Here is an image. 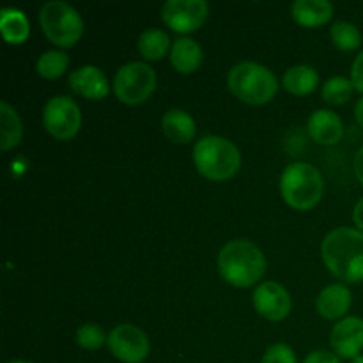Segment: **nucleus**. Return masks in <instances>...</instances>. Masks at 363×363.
<instances>
[{"label":"nucleus","instance_id":"423d86ee","mask_svg":"<svg viewBox=\"0 0 363 363\" xmlns=\"http://www.w3.org/2000/svg\"><path fill=\"white\" fill-rule=\"evenodd\" d=\"M39 25L50 43L60 48H71L84 34V20L69 4L50 0L39 11Z\"/></svg>","mask_w":363,"mask_h":363},{"label":"nucleus","instance_id":"393cba45","mask_svg":"<svg viewBox=\"0 0 363 363\" xmlns=\"http://www.w3.org/2000/svg\"><path fill=\"white\" fill-rule=\"evenodd\" d=\"M354 85L351 78L346 77H333L325 82L321 89V96L330 105H344L353 98Z\"/></svg>","mask_w":363,"mask_h":363},{"label":"nucleus","instance_id":"a211bd4d","mask_svg":"<svg viewBox=\"0 0 363 363\" xmlns=\"http://www.w3.org/2000/svg\"><path fill=\"white\" fill-rule=\"evenodd\" d=\"M170 64L181 74H190L197 71L202 64V48L195 39L179 38L172 43Z\"/></svg>","mask_w":363,"mask_h":363},{"label":"nucleus","instance_id":"b1692460","mask_svg":"<svg viewBox=\"0 0 363 363\" xmlns=\"http://www.w3.org/2000/svg\"><path fill=\"white\" fill-rule=\"evenodd\" d=\"M330 35L333 45L342 52H353L362 45V32L350 21H335L330 28Z\"/></svg>","mask_w":363,"mask_h":363},{"label":"nucleus","instance_id":"f3484780","mask_svg":"<svg viewBox=\"0 0 363 363\" xmlns=\"http://www.w3.org/2000/svg\"><path fill=\"white\" fill-rule=\"evenodd\" d=\"M162 128L165 137L174 144H188L197 135V124L194 117L181 108H172L163 116Z\"/></svg>","mask_w":363,"mask_h":363},{"label":"nucleus","instance_id":"7ed1b4c3","mask_svg":"<svg viewBox=\"0 0 363 363\" xmlns=\"http://www.w3.org/2000/svg\"><path fill=\"white\" fill-rule=\"evenodd\" d=\"M194 163L201 176L209 181H227L241 167V152L223 137L208 135L194 145Z\"/></svg>","mask_w":363,"mask_h":363},{"label":"nucleus","instance_id":"2eb2a0df","mask_svg":"<svg viewBox=\"0 0 363 363\" xmlns=\"http://www.w3.org/2000/svg\"><path fill=\"white\" fill-rule=\"evenodd\" d=\"M351 305H353V294L344 284H332V286L325 287L315 300L319 315L328 321L344 319V315L350 312Z\"/></svg>","mask_w":363,"mask_h":363},{"label":"nucleus","instance_id":"aec40b11","mask_svg":"<svg viewBox=\"0 0 363 363\" xmlns=\"http://www.w3.org/2000/svg\"><path fill=\"white\" fill-rule=\"evenodd\" d=\"M0 30L9 45H21L27 41L28 34H30V25L21 11L14 9V7H6L0 13Z\"/></svg>","mask_w":363,"mask_h":363},{"label":"nucleus","instance_id":"0eeeda50","mask_svg":"<svg viewBox=\"0 0 363 363\" xmlns=\"http://www.w3.org/2000/svg\"><path fill=\"white\" fill-rule=\"evenodd\" d=\"M156 91V73L145 62H128L113 77V92L124 105H142Z\"/></svg>","mask_w":363,"mask_h":363},{"label":"nucleus","instance_id":"5701e85b","mask_svg":"<svg viewBox=\"0 0 363 363\" xmlns=\"http://www.w3.org/2000/svg\"><path fill=\"white\" fill-rule=\"evenodd\" d=\"M67 66H69V57L59 50H50L45 52L35 62V71L39 77L46 78V80H55L66 73Z\"/></svg>","mask_w":363,"mask_h":363},{"label":"nucleus","instance_id":"20e7f679","mask_svg":"<svg viewBox=\"0 0 363 363\" xmlns=\"http://www.w3.org/2000/svg\"><path fill=\"white\" fill-rule=\"evenodd\" d=\"M325 191V181L314 165L305 162L291 163L280 176V195L287 206L298 211H308L319 204Z\"/></svg>","mask_w":363,"mask_h":363},{"label":"nucleus","instance_id":"39448f33","mask_svg":"<svg viewBox=\"0 0 363 363\" xmlns=\"http://www.w3.org/2000/svg\"><path fill=\"white\" fill-rule=\"evenodd\" d=\"M230 92L248 105H266L279 92V80L268 67L257 62H240L229 71Z\"/></svg>","mask_w":363,"mask_h":363},{"label":"nucleus","instance_id":"bb28decb","mask_svg":"<svg viewBox=\"0 0 363 363\" xmlns=\"http://www.w3.org/2000/svg\"><path fill=\"white\" fill-rule=\"evenodd\" d=\"M262 363H298L296 354L287 344H273L266 350Z\"/></svg>","mask_w":363,"mask_h":363},{"label":"nucleus","instance_id":"1a4fd4ad","mask_svg":"<svg viewBox=\"0 0 363 363\" xmlns=\"http://www.w3.org/2000/svg\"><path fill=\"white\" fill-rule=\"evenodd\" d=\"M208 16L209 4L206 0H167L162 7L163 23L179 34L199 30Z\"/></svg>","mask_w":363,"mask_h":363},{"label":"nucleus","instance_id":"7c9ffc66","mask_svg":"<svg viewBox=\"0 0 363 363\" xmlns=\"http://www.w3.org/2000/svg\"><path fill=\"white\" fill-rule=\"evenodd\" d=\"M354 174H357V179L360 181L363 186V147L354 156Z\"/></svg>","mask_w":363,"mask_h":363},{"label":"nucleus","instance_id":"f257e3e1","mask_svg":"<svg viewBox=\"0 0 363 363\" xmlns=\"http://www.w3.org/2000/svg\"><path fill=\"white\" fill-rule=\"evenodd\" d=\"M321 257L333 277L346 284L363 282V233L339 227L325 236Z\"/></svg>","mask_w":363,"mask_h":363},{"label":"nucleus","instance_id":"c756f323","mask_svg":"<svg viewBox=\"0 0 363 363\" xmlns=\"http://www.w3.org/2000/svg\"><path fill=\"white\" fill-rule=\"evenodd\" d=\"M353 220H354V223H357L358 230H362L363 233V199H360V201L357 202V206H354Z\"/></svg>","mask_w":363,"mask_h":363},{"label":"nucleus","instance_id":"9d476101","mask_svg":"<svg viewBox=\"0 0 363 363\" xmlns=\"http://www.w3.org/2000/svg\"><path fill=\"white\" fill-rule=\"evenodd\" d=\"M110 353L123 363H142L149 354V339L138 326L117 325L106 340Z\"/></svg>","mask_w":363,"mask_h":363},{"label":"nucleus","instance_id":"a878e982","mask_svg":"<svg viewBox=\"0 0 363 363\" xmlns=\"http://www.w3.org/2000/svg\"><path fill=\"white\" fill-rule=\"evenodd\" d=\"M108 340V335H105L101 326L94 325V323H87V325H82L77 330V342L82 350L87 351H96L99 347H103Z\"/></svg>","mask_w":363,"mask_h":363},{"label":"nucleus","instance_id":"f8f14e48","mask_svg":"<svg viewBox=\"0 0 363 363\" xmlns=\"http://www.w3.org/2000/svg\"><path fill=\"white\" fill-rule=\"evenodd\" d=\"M333 353L339 358H353L360 357L363 351V319L357 315L344 318L333 326L332 335H330Z\"/></svg>","mask_w":363,"mask_h":363},{"label":"nucleus","instance_id":"72a5a7b5","mask_svg":"<svg viewBox=\"0 0 363 363\" xmlns=\"http://www.w3.org/2000/svg\"><path fill=\"white\" fill-rule=\"evenodd\" d=\"M7 363H34V362H27V360H13V362H7Z\"/></svg>","mask_w":363,"mask_h":363},{"label":"nucleus","instance_id":"c85d7f7f","mask_svg":"<svg viewBox=\"0 0 363 363\" xmlns=\"http://www.w3.org/2000/svg\"><path fill=\"white\" fill-rule=\"evenodd\" d=\"M303 363H340V358L335 353L326 350H318L312 351L311 354H307Z\"/></svg>","mask_w":363,"mask_h":363},{"label":"nucleus","instance_id":"4be33fe9","mask_svg":"<svg viewBox=\"0 0 363 363\" xmlns=\"http://www.w3.org/2000/svg\"><path fill=\"white\" fill-rule=\"evenodd\" d=\"M169 50L170 38L162 28H147L138 38V52L145 60H162Z\"/></svg>","mask_w":363,"mask_h":363},{"label":"nucleus","instance_id":"2f4dec72","mask_svg":"<svg viewBox=\"0 0 363 363\" xmlns=\"http://www.w3.org/2000/svg\"><path fill=\"white\" fill-rule=\"evenodd\" d=\"M354 117H357V123L363 128V98H360L354 105Z\"/></svg>","mask_w":363,"mask_h":363},{"label":"nucleus","instance_id":"412c9836","mask_svg":"<svg viewBox=\"0 0 363 363\" xmlns=\"http://www.w3.org/2000/svg\"><path fill=\"white\" fill-rule=\"evenodd\" d=\"M0 149L11 151L16 147L23 137V126H21L20 116L16 110L7 101L0 103Z\"/></svg>","mask_w":363,"mask_h":363},{"label":"nucleus","instance_id":"473e14b6","mask_svg":"<svg viewBox=\"0 0 363 363\" xmlns=\"http://www.w3.org/2000/svg\"><path fill=\"white\" fill-rule=\"evenodd\" d=\"M351 363H363V354H360V357H357V358H353Z\"/></svg>","mask_w":363,"mask_h":363},{"label":"nucleus","instance_id":"6ab92c4d","mask_svg":"<svg viewBox=\"0 0 363 363\" xmlns=\"http://www.w3.org/2000/svg\"><path fill=\"white\" fill-rule=\"evenodd\" d=\"M282 84L284 89L291 94L307 96L314 92L315 87L319 85V74L314 67L300 64V66H293L286 71Z\"/></svg>","mask_w":363,"mask_h":363},{"label":"nucleus","instance_id":"9b49d317","mask_svg":"<svg viewBox=\"0 0 363 363\" xmlns=\"http://www.w3.org/2000/svg\"><path fill=\"white\" fill-rule=\"evenodd\" d=\"M252 301H254V307L259 312V315L273 323L286 319L289 315L291 307H293V301H291L286 287L280 286L279 282H273V280L259 284L255 287Z\"/></svg>","mask_w":363,"mask_h":363},{"label":"nucleus","instance_id":"cd10ccee","mask_svg":"<svg viewBox=\"0 0 363 363\" xmlns=\"http://www.w3.org/2000/svg\"><path fill=\"white\" fill-rule=\"evenodd\" d=\"M351 82H353L354 85V91L362 92L363 94V50L358 53L353 66H351Z\"/></svg>","mask_w":363,"mask_h":363},{"label":"nucleus","instance_id":"ddd939ff","mask_svg":"<svg viewBox=\"0 0 363 363\" xmlns=\"http://www.w3.org/2000/svg\"><path fill=\"white\" fill-rule=\"evenodd\" d=\"M67 84H69L71 91L74 94L82 96L85 99H92V101L105 99L110 92L108 78L105 77V73L99 67L91 66V64L71 71Z\"/></svg>","mask_w":363,"mask_h":363},{"label":"nucleus","instance_id":"dca6fc26","mask_svg":"<svg viewBox=\"0 0 363 363\" xmlns=\"http://www.w3.org/2000/svg\"><path fill=\"white\" fill-rule=\"evenodd\" d=\"M291 14L301 27H321L332 20L333 6L328 0H294Z\"/></svg>","mask_w":363,"mask_h":363},{"label":"nucleus","instance_id":"4468645a","mask_svg":"<svg viewBox=\"0 0 363 363\" xmlns=\"http://www.w3.org/2000/svg\"><path fill=\"white\" fill-rule=\"evenodd\" d=\"M308 135L321 145H335L344 135V123L333 110H315L307 121Z\"/></svg>","mask_w":363,"mask_h":363},{"label":"nucleus","instance_id":"6e6552de","mask_svg":"<svg viewBox=\"0 0 363 363\" xmlns=\"http://www.w3.org/2000/svg\"><path fill=\"white\" fill-rule=\"evenodd\" d=\"M46 131L57 140H71L82 126L80 106L69 96H53L43 108Z\"/></svg>","mask_w":363,"mask_h":363},{"label":"nucleus","instance_id":"f03ea898","mask_svg":"<svg viewBox=\"0 0 363 363\" xmlns=\"http://www.w3.org/2000/svg\"><path fill=\"white\" fill-rule=\"evenodd\" d=\"M220 277L233 287H252L264 277L266 257L248 240H233L218 254Z\"/></svg>","mask_w":363,"mask_h":363}]
</instances>
